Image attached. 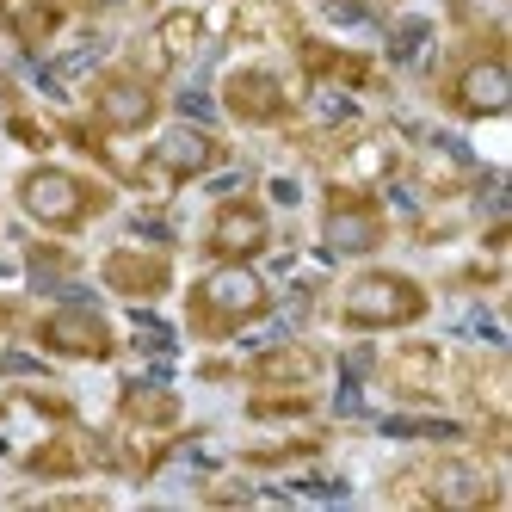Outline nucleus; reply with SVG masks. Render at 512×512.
Instances as JSON below:
<instances>
[{
  "mask_svg": "<svg viewBox=\"0 0 512 512\" xmlns=\"http://www.w3.org/2000/svg\"><path fill=\"white\" fill-rule=\"evenodd\" d=\"M179 105H186L192 118H210V99H204V93H186V99H179Z\"/></svg>",
  "mask_w": 512,
  "mask_h": 512,
  "instance_id": "14",
  "label": "nucleus"
},
{
  "mask_svg": "<svg viewBox=\"0 0 512 512\" xmlns=\"http://www.w3.org/2000/svg\"><path fill=\"white\" fill-rule=\"evenodd\" d=\"M130 414L136 420H167L173 414V395H161V389H130Z\"/></svg>",
  "mask_w": 512,
  "mask_h": 512,
  "instance_id": "11",
  "label": "nucleus"
},
{
  "mask_svg": "<svg viewBox=\"0 0 512 512\" xmlns=\"http://www.w3.org/2000/svg\"><path fill=\"white\" fill-rule=\"evenodd\" d=\"M438 494H445L451 506H463V500H475V494H482V482H475V475H463V469H451L445 482H438Z\"/></svg>",
  "mask_w": 512,
  "mask_h": 512,
  "instance_id": "12",
  "label": "nucleus"
},
{
  "mask_svg": "<svg viewBox=\"0 0 512 512\" xmlns=\"http://www.w3.org/2000/svg\"><path fill=\"white\" fill-rule=\"evenodd\" d=\"M99 118L112 124V130H142L155 118V93L142 87V81H105L99 93Z\"/></svg>",
  "mask_w": 512,
  "mask_h": 512,
  "instance_id": "8",
  "label": "nucleus"
},
{
  "mask_svg": "<svg viewBox=\"0 0 512 512\" xmlns=\"http://www.w3.org/2000/svg\"><path fill=\"white\" fill-rule=\"evenodd\" d=\"M210 136L204 130H167L161 136V149H155V161L167 167V173H179V179H186V173H204L210 167Z\"/></svg>",
  "mask_w": 512,
  "mask_h": 512,
  "instance_id": "9",
  "label": "nucleus"
},
{
  "mask_svg": "<svg viewBox=\"0 0 512 512\" xmlns=\"http://www.w3.org/2000/svg\"><path fill=\"white\" fill-rule=\"evenodd\" d=\"M377 241H383V223L364 204H334L327 210V229H321L327 253H371Z\"/></svg>",
  "mask_w": 512,
  "mask_h": 512,
  "instance_id": "6",
  "label": "nucleus"
},
{
  "mask_svg": "<svg viewBox=\"0 0 512 512\" xmlns=\"http://www.w3.org/2000/svg\"><path fill=\"white\" fill-rule=\"evenodd\" d=\"M19 204L25 216H38L44 229H75L81 216H87V192L75 186L68 173L56 167H38V173H25V186H19Z\"/></svg>",
  "mask_w": 512,
  "mask_h": 512,
  "instance_id": "3",
  "label": "nucleus"
},
{
  "mask_svg": "<svg viewBox=\"0 0 512 512\" xmlns=\"http://www.w3.org/2000/svg\"><path fill=\"white\" fill-rule=\"evenodd\" d=\"M260 309H266V284H260V272H247V266H216L198 284V321L204 327H235V321L260 315Z\"/></svg>",
  "mask_w": 512,
  "mask_h": 512,
  "instance_id": "2",
  "label": "nucleus"
},
{
  "mask_svg": "<svg viewBox=\"0 0 512 512\" xmlns=\"http://www.w3.org/2000/svg\"><path fill=\"white\" fill-rule=\"evenodd\" d=\"M457 105H463V112H475V118L506 112V105H512V75H506V62H494V56L469 62L463 81H457Z\"/></svg>",
  "mask_w": 512,
  "mask_h": 512,
  "instance_id": "4",
  "label": "nucleus"
},
{
  "mask_svg": "<svg viewBox=\"0 0 512 512\" xmlns=\"http://www.w3.org/2000/svg\"><path fill=\"white\" fill-rule=\"evenodd\" d=\"M44 340H50L56 352H81V358H99V352H105V321H99V315L81 303V309H62V315H50Z\"/></svg>",
  "mask_w": 512,
  "mask_h": 512,
  "instance_id": "7",
  "label": "nucleus"
},
{
  "mask_svg": "<svg viewBox=\"0 0 512 512\" xmlns=\"http://www.w3.org/2000/svg\"><path fill=\"white\" fill-rule=\"evenodd\" d=\"M420 309H426L420 284L395 278V272H371V278H358L346 290V321H358V327H401V321H414Z\"/></svg>",
  "mask_w": 512,
  "mask_h": 512,
  "instance_id": "1",
  "label": "nucleus"
},
{
  "mask_svg": "<svg viewBox=\"0 0 512 512\" xmlns=\"http://www.w3.org/2000/svg\"><path fill=\"white\" fill-rule=\"evenodd\" d=\"M266 247V216L253 204H229L223 216H216L210 229V253H223V260H247V253Z\"/></svg>",
  "mask_w": 512,
  "mask_h": 512,
  "instance_id": "5",
  "label": "nucleus"
},
{
  "mask_svg": "<svg viewBox=\"0 0 512 512\" xmlns=\"http://www.w3.org/2000/svg\"><path fill=\"white\" fill-rule=\"evenodd\" d=\"M315 112H321V124H340V118L352 112V105H346L340 93H315Z\"/></svg>",
  "mask_w": 512,
  "mask_h": 512,
  "instance_id": "13",
  "label": "nucleus"
},
{
  "mask_svg": "<svg viewBox=\"0 0 512 512\" xmlns=\"http://www.w3.org/2000/svg\"><path fill=\"white\" fill-rule=\"evenodd\" d=\"M229 99H235V112H247V118H272V112H278V87L260 81V75H241V81L229 87Z\"/></svg>",
  "mask_w": 512,
  "mask_h": 512,
  "instance_id": "10",
  "label": "nucleus"
}]
</instances>
